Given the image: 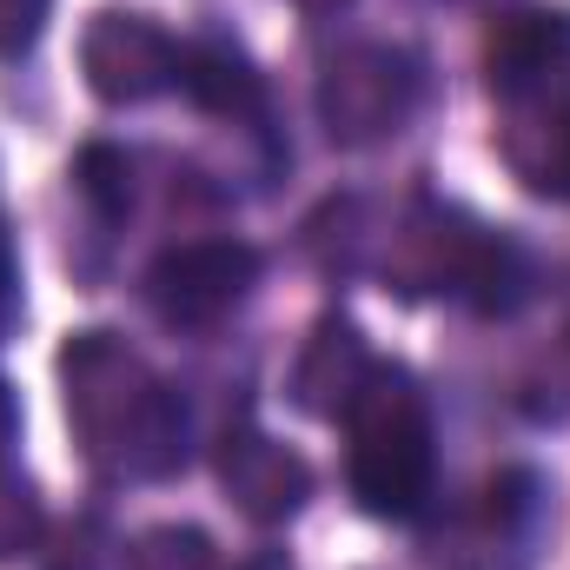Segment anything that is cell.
<instances>
[{"label": "cell", "instance_id": "obj_1", "mask_svg": "<svg viewBox=\"0 0 570 570\" xmlns=\"http://www.w3.org/2000/svg\"><path fill=\"white\" fill-rule=\"evenodd\" d=\"M60 372L67 419L80 425L94 464L127 478H173L186 464V399L159 385L114 332H73Z\"/></svg>", "mask_w": 570, "mask_h": 570}, {"label": "cell", "instance_id": "obj_2", "mask_svg": "<svg viewBox=\"0 0 570 570\" xmlns=\"http://www.w3.org/2000/svg\"><path fill=\"white\" fill-rule=\"evenodd\" d=\"M352 431V498L358 511L405 524L419 518L438 484V438H431V405L405 365H372L358 385L352 412L338 419Z\"/></svg>", "mask_w": 570, "mask_h": 570}, {"label": "cell", "instance_id": "obj_3", "mask_svg": "<svg viewBox=\"0 0 570 570\" xmlns=\"http://www.w3.org/2000/svg\"><path fill=\"white\" fill-rule=\"evenodd\" d=\"M419 100H425V60L412 47L358 40L338 47L318 73V127L332 134V146H379L405 134Z\"/></svg>", "mask_w": 570, "mask_h": 570}, {"label": "cell", "instance_id": "obj_4", "mask_svg": "<svg viewBox=\"0 0 570 570\" xmlns=\"http://www.w3.org/2000/svg\"><path fill=\"white\" fill-rule=\"evenodd\" d=\"M259 273H266V259L246 239H186L146 266V305L179 332H213L226 312L246 305Z\"/></svg>", "mask_w": 570, "mask_h": 570}, {"label": "cell", "instance_id": "obj_5", "mask_svg": "<svg viewBox=\"0 0 570 570\" xmlns=\"http://www.w3.org/2000/svg\"><path fill=\"white\" fill-rule=\"evenodd\" d=\"M80 67L107 107H140V100H159L166 87H179V40L146 13L107 7L80 33Z\"/></svg>", "mask_w": 570, "mask_h": 570}, {"label": "cell", "instance_id": "obj_6", "mask_svg": "<svg viewBox=\"0 0 570 570\" xmlns=\"http://www.w3.org/2000/svg\"><path fill=\"white\" fill-rule=\"evenodd\" d=\"M219 484H226V498L253 524H285L312 498V464L298 451H285L279 438L239 425V431H226V444H219Z\"/></svg>", "mask_w": 570, "mask_h": 570}, {"label": "cell", "instance_id": "obj_7", "mask_svg": "<svg viewBox=\"0 0 570 570\" xmlns=\"http://www.w3.org/2000/svg\"><path fill=\"white\" fill-rule=\"evenodd\" d=\"M372 365L379 358L365 352V332L352 318H318L312 338H305V352H298V365H292V385L285 392L312 419H345L352 399H358V385L372 379Z\"/></svg>", "mask_w": 570, "mask_h": 570}, {"label": "cell", "instance_id": "obj_8", "mask_svg": "<svg viewBox=\"0 0 570 570\" xmlns=\"http://www.w3.org/2000/svg\"><path fill=\"white\" fill-rule=\"evenodd\" d=\"M179 94H186L199 114H213V120H259V114H266V80H259V67H253L233 40H219V33L179 40Z\"/></svg>", "mask_w": 570, "mask_h": 570}, {"label": "cell", "instance_id": "obj_9", "mask_svg": "<svg viewBox=\"0 0 570 570\" xmlns=\"http://www.w3.org/2000/svg\"><path fill=\"white\" fill-rule=\"evenodd\" d=\"M458 298H464L471 312H484V318H511V312L531 298V253H524L511 233L478 226L471 259H464V273H458Z\"/></svg>", "mask_w": 570, "mask_h": 570}, {"label": "cell", "instance_id": "obj_10", "mask_svg": "<svg viewBox=\"0 0 570 570\" xmlns=\"http://www.w3.org/2000/svg\"><path fill=\"white\" fill-rule=\"evenodd\" d=\"M73 186H80V199H87L100 219H127V206H134V159H127L120 146H107V140L80 146Z\"/></svg>", "mask_w": 570, "mask_h": 570}, {"label": "cell", "instance_id": "obj_11", "mask_svg": "<svg viewBox=\"0 0 570 570\" xmlns=\"http://www.w3.org/2000/svg\"><path fill=\"white\" fill-rule=\"evenodd\" d=\"M120 570H213V538L199 524H153L120 551Z\"/></svg>", "mask_w": 570, "mask_h": 570}, {"label": "cell", "instance_id": "obj_12", "mask_svg": "<svg viewBox=\"0 0 570 570\" xmlns=\"http://www.w3.org/2000/svg\"><path fill=\"white\" fill-rule=\"evenodd\" d=\"M33 538H40V498L13 464H0V564L33 551Z\"/></svg>", "mask_w": 570, "mask_h": 570}, {"label": "cell", "instance_id": "obj_13", "mask_svg": "<svg viewBox=\"0 0 570 570\" xmlns=\"http://www.w3.org/2000/svg\"><path fill=\"white\" fill-rule=\"evenodd\" d=\"M40 20H47V0H0V53H20L40 40Z\"/></svg>", "mask_w": 570, "mask_h": 570}, {"label": "cell", "instance_id": "obj_14", "mask_svg": "<svg viewBox=\"0 0 570 570\" xmlns=\"http://www.w3.org/2000/svg\"><path fill=\"white\" fill-rule=\"evenodd\" d=\"M13 318H20V266H13V246L0 233V338L13 332Z\"/></svg>", "mask_w": 570, "mask_h": 570}, {"label": "cell", "instance_id": "obj_15", "mask_svg": "<svg viewBox=\"0 0 570 570\" xmlns=\"http://www.w3.org/2000/svg\"><path fill=\"white\" fill-rule=\"evenodd\" d=\"M13 438H20V405H13V392L0 385V464H7V451H13Z\"/></svg>", "mask_w": 570, "mask_h": 570}, {"label": "cell", "instance_id": "obj_16", "mask_svg": "<svg viewBox=\"0 0 570 570\" xmlns=\"http://www.w3.org/2000/svg\"><path fill=\"white\" fill-rule=\"evenodd\" d=\"M292 7H305V13H338L345 0H292Z\"/></svg>", "mask_w": 570, "mask_h": 570}, {"label": "cell", "instance_id": "obj_17", "mask_svg": "<svg viewBox=\"0 0 570 570\" xmlns=\"http://www.w3.org/2000/svg\"><path fill=\"white\" fill-rule=\"evenodd\" d=\"M246 570H292V564H285V558H253Z\"/></svg>", "mask_w": 570, "mask_h": 570}]
</instances>
